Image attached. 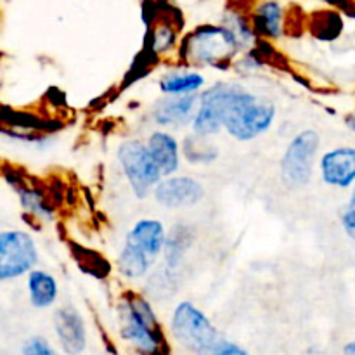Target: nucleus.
<instances>
[{"label": "nucleus", "mask_w": 355, "mask_h": 355, "mask_svg": "<svg viewBox=\"0 0 355 355\" xmlns=\"http://www.w3.org/2000/svg\"><path fill=\"white\" fill-rule=\"evenodd\" d=\"M120 336L139 355H170L165 331L146 298L128 293L118 305Z\"/></svg>", "instance_id": "f257e3e1"}, {"label": "nucleus", "mask_w": 355, "mask_h": 355, "mask_svg": "<svg viewBox=\"0 0 355 355\" xmlns=\"http://www.w3.org/2000/svg\"><path fill=\"white\" fill-rule=\"evenodd\" d=\"M276 118V107L269 101L232 83L224 110V128L238 141H252L267 132Z\"/></svg>", "instance_id": "f03ea898"}, {"label": "nucleus", "mask_w": 355, "mask_h": 355, "mask_svg": "<svg viewBox=\"0 0 355 355\" xmlns=\"http://www.w3.org/2000/svg\"><path fill=\"white\" fill-rule=\"evenodd\" d=\"M234 35L225 26H200L182 44V55L193 64L224 66L239 51Z\"/></svg>", "instance_id": "7ed1b4c3"}, {"label": "nucleus", "mask_w": 355, "mask_h": 355, "mask_svg": "<svg viewBox=\"0 0 355 355\" xmlns=\"http://www.w3.org/2000/svg\"><path fill=\"white\" fill-rule=\"evenodd\" d=\"M37 260V243L26 231H0V283L30 274Z\"/></svg>", "instance_id": "20e7f679"}, {"label": "nucleus", "mask_w": 355, "mask_h": 355, "mask_svg": "<svg viewBox=\"0 0 355 355\" xmlns=\"http://www.w3.org/2000/svg\"><path fill=\"white\" fill-rule=\"evenodd\" d=\"M170 329H172L175 342L182 349L194 354L203 350L205 347L218 338L217 329L211 324L210 319L189 302H182L177 305L172 315V322H170Z\"/></svg>", "instance_id": "39448f33"}, {"label": "nucleus", "mask_w": 355, "mask_h": 355, "mask_svg": "<svg viewBox=\"0 0 355 355\" xmlns=\"http://www.w3.org/2000/svg\"><path fill=\"white\" fill-rule=\"evenodd\" d=\"M318 149L319 135L314 130L302 132L290 142L281 162V179L288 189H300L311 182Z\"/></svg>", "instance_id": "423d86ee"}, {"label": "nucleus", "mask_w": 355, "mask_h": 355, "mask_svg": "<svg viewBox=\"0 0 355 355\" xmlns=\"http://www.w3.org/2000/svg\"><path fill=\"white\" fill-rule=\"evenodd\" d=\"M118 159L130 182L132 189L139 198L148 196L151 189H155L162 182V172L156 166L148 146L141 141H127L120 146Z\"/></svg>", "instance_id": "0eeeda50"}, {"label": "nucleus", "mask_w": 355, "mask_h": 355, "mask_svg": "<svg viewBox=\"0 0 355 355\" xmlns=\"http://www.w3.org/2000/svg\"><path fill=\"white\" fill-rule=\"evenodd\" d=\"M231 90L232 83H217L200 97V106H198L196 116L193 120L194 134L200 137H208L224 128L222 125L224 110Z\"/></svg>", "instance_id": "6e6552de"}, {"label": "nucleus", "mask_w": 355, "mask_h": 355, "mask_svg": "<svg viewBox=\"0 0 355 355\" xmlns=\"http://www.w3.org/2000/svg\"><path fill=\"white\" fill-rule=\"evenodd\" d=\"M205 187L193 177H170L155 187V198L165 208H187L200 203Z\"/></svg>", "instance_id": "1a4fd4ad"}, {"label": "nucleus", "mask_w": 355, "mask_h": 355, "mask_svg": "<svg viewBox=\"0 0 355 355\" xmlns=\"http://www.w3.org/2000/svg\"><path fill=\"white\" fill-rule=\"evenodd\" d=\"M54 331L64 355H80L87 349V328L73 307H61L54 314Z\"/></svg>", "instance_id": "9d476101"}, {"label": "nucleus", "mask_w": 355, "mask_h": 355, "mask_svg": "<svg viewBox=\"0 0 355 355\" xmlns=\"http://www.w3.org/2000/svg\"><path fill=\"white\" fill-rule=\"evenodd\" d=\"M200 99L193 94L187 96H168L158 103L155 107V121L162 127L179 128L191 123L196 116Z\"/></svg>", "instance_id": "9b49d317"}, {"label": "nucleus", "mask_w": 355, "mask_h": 355, "mask_svg": "<svg viewBox=\"0 0 355 355\" xmlns=\"http://www.w3.org/2000/svg\"><path fill=\"white\" fill-rule=\"evenodd\" d=\"M321 173L326 184L350 187L355 184V148H336L321 158Z\"/></svg>", "instance_id": "f8f14e48"}, {"label": "nucleus", "mask_w": 355, "mask_h": 355, "mask_svg": "<svg viewBox=\"0 0 355 355\" xmlns=\"http://www.w3.org/2000/svg\"><path fill=\"white\" fill-rule=\"evenodd\" d=\"M127 241L134 243L141 250H144L153 260L158 259L159 253L165 250L166 234L165 227L159 220L153 218H142L132 227V231L127 234Z\"/></svg>", "instance_id": "ddd939ff"}, {"label": "nucleus", "mask_w": 355, "mask_h": 355, "mask_svg": "<svg viewBox=\"0 0 355 355\" xmlns=\"http://www.w3.org/2000/svg\"><path fill=\"white\" fill-rule=\"evenodd\" d=\"M148 149L155 159L156 166L159 168L163 175H172L179 168V142L175 137L166 132H155L148 139Z\"/></svg>", "instance_id": "4468645a"}, {"label": "nucleus", "mask_w": 355, "mask_h": 355, "mask_svg": "<svg viewBox=\"0 0 355 355\" xmlns=\"http://www.w3.org/2000/svg\"><path fill=\"white\" fill-rule=\"evenodd\" d=\"M253 31L267 38H277L283 33V7L276 0H266L253 12Z\"/></svg>", "instance_id": "2eb2a0df"}, {"label": "nucleus", "mask_w": 355, "mask_h": 355, "mask_svg": "<svg viewBox=\"0 0 355 355\" xmlns=\"http://www.w3.org/2000/svg\"><path fill=\"white\" fill-rule=\"evenodd\" d=\"M28 295L35 309H47L58 300V281L45 270H31L28 274Z\"/></svg>", "instance_id": "dca6fc26"}, {"label": "nucleus", "mask_w": 355, "mask_h": 355, "mask_svg": "<svg viewBox=\"0 0 355 355\" xmlns=\"http://www.w3.org/2000/svg\"><path fill=\"white\" fill-rule=\"evenodd\" d=\"M153 263H155V260L144 250H141L134 243L125 239V246L121 250L120 257H118V267H120V272L125 277H128V279H141V277L148 274Z\"/></svg>", "instance_id": "f3484780"}, {"label": "nucleus", "mask_w": 355, "mask_h": 355, "mask_svg": "<svg viewBox=\"0 0 355 355\" xmlns=\"http://www.w3.org/2000/svg\"><path fill=\"white\" fill-rule=\"evenodd\" d=\"M205 85L203 75L196 71H175L168 73L162 78L159 87L165 94H172V96H187V94H194L198 89Z\"/></svg>", "instance_id": "a211bd4d"}, {"label": "nucleus", "mask_w": 355, "mask_h": 355, "mask_svg": "<svg viewBox=\"0 0 355 355\" xmlns=\"http://www.w3.org/2000/svg\"><path fill=\"white\" fill-rule=\"evenodd\" d=\"M10 184H14V187H16L17 196H19L21 200V205H23V208L28 211V214L33 215V217L37 218H42V220L51 218L52 208L49 207V203L45 201L44 194H42L40 191L35 189V187L26 186V184L19 179H17V182H10Z\"/></svg>", "instance_id": "6ab92c4d"}, {"label": "nucleus", "mask_w": 355, "mask_h": 355, "mask_svg": "<svg viewBox=\"0 0 355 355\" xmlns=\"http://www.w3.org/2000/svg\"><path fill=\"white\" fill-rule=\"evenodd\" d=\"M193 243V232L186 225H179L173 229L172 234L166 238L165 243V259L168 267H175L182 262L184 255Z\"/></svg>", "instance_id": "aec40b11"}, {"label": "nucleus", "mask_w": 355, "mask_h": 355, "mask_svg": "<svg viewBox=\"0 0 355 355\" xmlns=\"http://www.w3.org/2000/svg\"><path fill=\"white\" fill-rule=\"evenodd\" d=\"M184 153L191 163H210L217 158V149L207 144V137H200L196 134L194 137L186 139Z\"/></svg>", "instance_id": "412c9836"}, {"label": "nucleus", "mask_w": 355, "mask_h": 355, "mask_svg": "<svg viewBox=\"0 0 355 355\" xmlns=\"http://www.w3.org/2000/svg\"><path fill=\"white\" fill-rule=\"evenodd\" d=\"M196 355H250V352L245 347L218 336L215 342H211L210 345L205 347V349L200 350Z\"/></svg>", "instance_id": "4be33fe9"}, {"label": "nucleus", "mask_w": 355, "mask_h": 355, "mask_svg": "<svg viewBox=\"0 0 355 355\" xmlns=\"http://www.w3.org/2000/svg\"><path fill=\"white\" fill-rule=\"evenodd\" d=\"M175 44V31L170 28V24L162 23L153 30L151 37V47L155 54H162V52L168 51L172 45Z\"/></svg>", "instance_id": "5701e85b"}, {"label": "nucleus", "mask_w": 355, "mask_h": 355, "mask_svg": "<svg viewBox=\"0 0 355 355\" xmlns=\"http://www.w3.org/2000/svg\"><path fill=\"white\" fill-rule=\"evenodd\" d=\"M23 355H64L55 350L44 336H31L23 343Z\"/></svg>", "instance_id": "b1692460"}, {"label": "nucleus", "mask_w": 355, "mask_h": 355, "mask_svg": "<svg viewBox=\"0 0 355 355\" xmlns=\"http://www.w3.org/2000/svg\"><path fill=\"white\" fill-rule=\"evenodd\" d=\"M342 224H343V229L347 231V234L352 236L355 239V187H354L352 196H350L349 205H347L345 211H343Z\"/></svg>", "instance_id": "393cba45"}, {"label": "nucleus", "mask_w": 355, "mask_h": 355, "mask_svg": "<svg viewBox=\"0 0 355 355\" xmlns=\"http://www.w3.org/2000/svg\"><path fill=\"white\" fill-rule=\"evenodd\" d=\"M343 355H355V340L343 347Z\"/></svg>", "instance_id": "a878e982"}, {"label": "nucleus", "mask_w": 355, "mask_h": 355, "mask_svg": "<svg viewBox=\"0 0 355 355\" xmlns=\"http://www.w3.org/2000/svg\"><path fill=\"white\" fill-rule=\"evenodd\" d=\"M349 127L355 132V113L352 114V116H349Z\"/></svg>", "instance_id": "bb28decb"}, {"label": "nucleus", "mask_w": 355, "mask_h": 355, "mask_svg": "<svg viewBox=\"0 0 355 355\" xmlns=\"http://www.w3.org/2000/svg\"><path fill=\"white\" fill-rule=\"evenodd\" d=\"M3 172V168H2V163H0V173H2Z\"/></svg>", "instance_id": "cd10ccee"}]
</instances>
